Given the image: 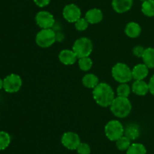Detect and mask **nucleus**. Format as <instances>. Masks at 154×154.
Returning a JSON list of instances; mask_svg holds the SVG:
<instances>
[{"instance_id":"f257e3e1","label":"nucleus","mask_w":154,"mask_h":154,"mask_svg":"<svg viewBox=\"0 0 154 154\" xmlns=\"http://www.w3.org/2000/svg\"><path fill=\"white\" fill-rule=\"evenodd\" d=\"M93 96L96 104L102 107L111 106L115 98L114 91L111 86L106 82H99L93 90Z\"/></svg>"},{"instance_id":"f03ea898","label":"nucleus","mask_w":154,"mask_h":154,"mask_svg":"<svg viewBox=\"0 0 154 154\" xmlns=\"http://www.w3.org/2000/svg\"><path fill=\"white\" fill-rule=\"evenodd\" d=\"M110 109L116 117L125 118L129 116L132 111V104L128 98L117 96L113 101Z\"/></svg>"},{"instance_id":"7ed1b4c3","label":"nucleus","mask_w":154,"mask_h":154,"mask_svg":"<svg viewBox=\"0 0 154 154\" xmlns=\"http://www.w3.org/2000/svg\"><path fill=\"white\" fill-rule=\"evenodd\" d=\"M111 74L114 79L120 83H127L132 79V72L128 65L117 63L113 66Z\"/></svg>"},{"instance_id":"20e7f679","label":"nucleus","mask_w":154,"mask_h":154,"mask_svg":"<svg viewBox=\"0 0 154 154\" xmlns=\"http://www.w3.org/2000/svg\"><path fill=\"white\" fill-rule=\"evenodd\" d=\"M93 42L89 38L81 37L74 42L72 51L75 53L78 58L89 57L93 51Z\"/></svg>"},{"instance_id":"39448f33","label":"nucleus","mask_w":154,"mask_h":154,"mask_svg":"<svg viewBox=\"0 0 154 154\" xmlns=\"http://www.w3.org/2000/svg\"><path fill=\"white\" fill-rule=\"evenodd\" d=\"M106 137L111 141H117L124 135V127L118 120H111L105 127Z\"/></svg>"},{"instance_id":"423d86ee","label":"nucleus","mask_w":154,"mask_h":154,"mask_svg":"<svg viewBox=\"0 0 154 154\" xmlns=\"http://www.w3.org/2000/svg\"><path fill=\"white\" fill-rule=\"evenodd\" d=\"M56 41V32L52 29H42L35 36L36 44L43 48H49Z\"/></svg>"},{"instance_id":"0eeeda50","label":"nucleus","mask_w":154,"mask_h":154,"mask_svg":"<svg viewBox=\"0 0 154 154\" xmlns=\"http://www.w3.org/2000/svg\"><path fill=\"white\" fill-rule=\"evenodd\" d=\"M3 88L8 93H15L22 86V79L17 74L11 73L3 79Z\"/></svg>"},{"instance_id":"6e6552de","label":"nucleus","mask_w":154,"mask_h":154,"mask_svg":"<svg viewBox=\"0 0 154 154\" xmlns=\"http://www.w3.org/2000/svg\"><path fill=\"white\" fill-rule=\"evenodd\" d=\"M35 22L42 29H51L55 24L54 15L46 11H41L35 15Z\"/></svg>"},{"instance_id":"1a4fd4ad","label":"nucleus","mask_w":154,"mask_h":154,"mask_svg":"<svg viewBox=\"0 0 154 154\" xmlns=\"http://www.w3.org/2000/svg\"><path fill=\"white\" fill-rule=\"evenodd\" d=\"M62 143L66 148L69 149H77L81 143V139L77 133L73 131H68L64 133L62 136Z\"/></svg>"},{"instance_id":"9d476101","label":"nucleus","mask_w":154,"mask_h":154,"mask_svg":"<svg viewBox=\"0 0 154 154\" xmlns=\"http://www.w3.org/2000/svg\"><path fill=\"white\" fill-rule=\"evenodd\" d=\"M63 15L68 22L75 23L81 18V11L76 5L69 4L63 8Z\"/></svg>"},{"instance_id":"9b49d317","label":"nucleus","mask_w":154,"mask_h":154,"mask_svg":"<svg viewBox=\"0 0 154 154\" xmlns=\"http://www.w3.org/2000/svg\"><path fill=\"white\" fill-rule=\"evenodd\" d=\"M78 57L72 50L64 49L59 54V60L65 65H72L76 63Z\"/></svg>"},{"instance_id":"f8f14e48","label":"nucleus","mask_w":154,"mask_h":154,"mask_svg":"<svg viewBox=\"0 0 154 154\" xmlns=\"http://www.w3.org/2000/svg\"><path fill=\"white\" fill-rule=\"evenodd\" d=\"M133 0H112V7L117 13L123 14L132 8Z\"/></svg>"},{"instance_id":"ddd939ff","label":"nucleus","mask_w":154,"mask_h":154,"mask_svg":"<svg viewBox=\"0 0 154 154\" xmlns=\"http://www.w3.org/2000/svg\"><path fill=\"white\" fill-rule=\"evenodd\" d=\"M132 78L135 80H144L148 75L149 68L144 63H138L132 69Z\"/></svg>"},{"instance_id":"4468645a","label":"nucleus","mask_w":154,"mask_h":154,"mask_svg":"<svg viewBox=\"0 0 154 154\" xmlns=\"http://www.w3.org/2000/svg\"><path fill=\"white\" fill-rule=\"evenodd\" d=\"M85 18L89 24H96L100 23L103 18L102 11L99 8H92L87 11L85 14Z\"/></svg>"},{"instance_id":"2eb2a0df","label":"nucleus","mask_w":154,"mask_h":154,"mask_svg":"<svg viewBox=\"0 0 154 154\" xmlns=\"http://www.w3.org/2000/svg\"><path fill=\"white\" fill-rule=\"evenodd\" d=\"M132 91L139 96L146 95L149 91V86L144 80H135L132 85Z\"/></svg>"},{"instance_id":"dca6fc26","label":"nucleus","mask_w":154,"mask_h":154,"mask_svg":"<svg viewBox=\"0 0 154 154\" xmlns=\"http://www.w3.org/2000/svg\"><path fill=\"white\" fill-rule=\"evenodd\" d=\"M141 28L138 23L129 22L125 27V33L129 37L135 39L138 37L141 34Z\"/></svg>"},{"instance_id":"f3484780","label":"nucleus","mask_w":154,"mask_h":154,"mask_svg":"<svg viewBox=\"0 0 154 154\" xmlns=\"http://www.w3.org/2000/svg\"><path fill=\"white\" fill-rule=\"evenodd\" d=\"M140 135L139 127L135 124H129L124 128V136L131 140L138 138Z\"/></svg>"},{"instance_id":"a211bd4d","label":"nucleus","mask_w":154,"mask_h":154,"mask_svg":"<svg viewBox=\"0 0 154 154\" xmlns=\"http://www.w3.org/2000/svg\"><path fill=\"white\" fill-rule=\"evenodd\" d=\"M82 83L85 87L88 88H94L99 85V78L93 73L86 74L82 79Z\"/></svg>"},{"instance_id":"6ab92c4d","label":"nucleus","mask_w":154,"mask_h":154,"mask_svg":"<svg viewBox=\"0 0 154 154\" xmlns=\"http://www.w3.org/2000/svg\"><path fill=\"white\" fill-rule=\"evenodd\" d=\"M142 60L144 63L148 68H154V48H145L142 55Z\"/></svg>"},{"instance_id":"aec40b11","label":"nucleus","mask_w":154,"mask_h":154,"mask_svg":"<svg viewBox=\"0 0 154 154\" xmlns=\"http://www.w3.org/2000/svg\"><path fill=\"white\" fill-rule=\"evenodd\" d=\"M141 11L147 17L154 16V0H147L142 2Z\"/></svg>"},{"instance_id":"412c9836","label":"nucleus","mask_w":154,"mask_h":154,"mask_svg":"<svg viewBox=\"0 0 154 154\" xmlns=\"http://www.w3.org/2000/svg\"><path fill=\"white\" fill-rule=\"evenodd\" d=\"M127 154H146L147 149L145 146L139 143H132L126 150Z\"/></svg>"},{"instance_id":"4be33fe9","label":"nucleus","mask_w":154,"mask_h":154,"mask_svg":"<svg viewBox=\"0 0 154 154\" xmlns=\"http://www.w3.org/2000/svg\"><path fill=\"white\" fill-rule=\"evenodd\" d=\"M117 93L118 97L128 98L131 93V88L127 83H120L117 88Z\"/></svg>"},{"instance_id":"5701e85b","label":"nucleus","mask_w":154,"mask_h":154,"mask_svg":"<svg viewBox=\"0 0 154 154\" xmlns=\"http://www.w3.org/2000/svg\"><path fill=\"white\" fill-rule=\"evenodd\" d=\"M131 144H132L131 143V140H129L128 137H126L124 135L116 141V145H117V149L121 151L127 150L128 148L130 146Z\"/></svg>"},{"instance_id":"b1692460","label":"nucleus","mask_w":154,"mask_h":154,"mask_svg":"<svg viewBox=\"0 0 154 154\" xmlns=\"http://www.w3.org/2000/svg\"><path fill=\"white\" fill-rule=\"evenodd\" d=\"M11 143V137L8 133L0 131V150L5 149Z\"/></svg>"},{"instance_id":"393cba45","label":"nucleus","mask_w":154,"mask_h":154,"mask_svg":"<svg viewBox=\"0 0 154 154\" xmlns=\"http://www.w3.org/2000/svg\"><path fill=\"white\" fill-rule=\"evenodd\" d=\"M78 66L80 69L83 71H88L93 66V61L90 57H85L82 58H79L78 60Z\"/></svg>"},{"instance_id":"a878e982","label":"nucleus","mask_w":154,"mask_h":154,"mask_svg":"<svg viewBox=\"0 0 154 154\" xmlns=\"http://www.w3.org/2000/svg\"><path fill=\"white\" fill-rule=\"evenodd\" d=\"M75 26L76 30L78 31H84L88 28L89 22L86 20L85 18H81L75 23Z\"/></svg>"},{"instance_id":"bb28decb","label":"nucleus","mask_w":154,"mask_h":154,"mask_svg":"<svg viewBox=\"0 0 154 154\" xmlns=\"http://www.w3.org/2000/svg\"><path fill=\"white\" fill-rule=\"evenodd\" d=\"M78 154H90L91 152V149H90V145L87 144V143H81L77 148Z\"/></svg>"},{"instance_id":"cd10ccee","label":"nucleus","mask_w":154,"mask_h":154,"mask_svg":"<svg viewBox=\"0 0 154 154\" xmlns=\"http://www.w3.org/2000/svg\"><path fill=\"white\" fill-rule=\"evenodd\" d=\"M144 50L145 48H144V47L141 46V45H137V46L134 47V48L132 49V52H133L134 55L136 56L137 57H142Z\"/></svg>"},{"instance_id":"c85d7f7f","label":"nucleus","mask_w":154,"mask_h":154,"mask_svg":"<svg viewBox=\"0 0 154 154\" xmlns=\"http://www.w3.org/2000/svg\"><path fill=\"white\" fill-rule=\"evenodd\" d=\"M35 4L40 8H44L49 5L51 0H33Z\"/></svg>"},{"instance_id":"c756f323","label":"nucleus","mask_w":154,"mask_h":154,"mask_svg":"<svg viewBox=\"0 0 154 154\" xmlns=\"http://www.w3.org/2000/svg\"><path fill=\"white\" fill-rule=\"evenodd\" d=\"M148 86H149V91H150L152 95H154V75L150 79V81H149V83H148Z\"/></svg>"},{"instance_id":"7c9ffc66","label":"nucleus","mask_w":154,"mask_h":154,"mask_svg":"<svg viewBox=\"0 0 154 154\" xmlns=\"http://www.w3.org/2000/svg\"><path fill=\"white\" fill-rule=\"evenodd\" d=\"M3 84H4V82H3V80L0 78V90L3 88Z\"/></svg>"},{"instance_id":"2f4dec72","label":"nucleus","mask_w":154,"mask_h":154,"mask_svg":"<svg viewBox=\"0 0 154 154\" xmlns=\"http://www.w3.org/2000/svg\"><path fill=\"white\" fill-rule=\"evenodd\" d=\"M140 1H141V2H144L147 1V0H140Z\"/></svg>"}]
</instances>
